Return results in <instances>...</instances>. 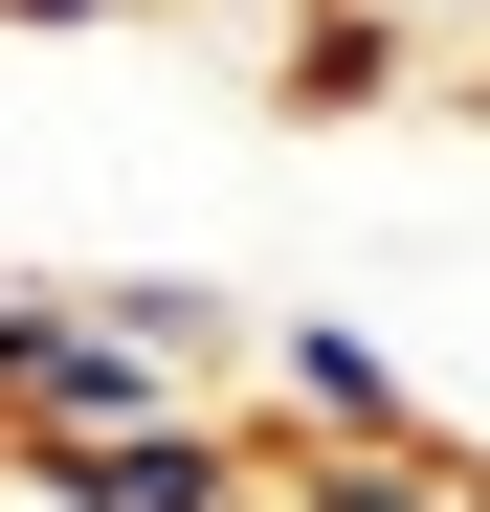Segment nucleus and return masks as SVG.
<instances>
[{"label": "nucleus", "mask_w": 490, "mask_h": 512, "mask_svg": "<svg viewBox=\"0 0 490 512\" xmlns=\"http://www.w3.org/2000/svg\"><path fill=\"white\" fill-rule=\"evenodd\" d=\"M23 468V512H268V423H223V401H156V423H67V446H0Z\"/></svg>", "instance_id": "1"}, {"label": "nucleus", "mask_w": 490, "mask_h": 512, "mask_svg": "<svg viewBox=\"0 0 490 512\" xmlns=\"http://www.w3.org/2000/svg\"><path fill=\"white\" fill-rule=\"evenodd\" d=\"M67 290H90V334H112V357H156V379H179V401H223L245 357H268V334H245L201 268H67Z\"/></svg>", "instance_id": "2"}, {"label": "nucleus", "mask_w": 490, "mask_h": 512, "mask_svg": "<svg viewBox=\"0 0 490 512\" xmlns=\"http://www.w3.org/2000/svg\"><path fill=\"white\" fill-rule=\"evenodd\" d=\"M268 379L312 401V446H446V423H424V379H401L357 312H290V334H268Z\"/></svg>", "instance_id": "3"}, {"label": "nucleus", "mask_w": 490, "mask_h": 512, "mask_svg": "<svg viewBox=\"0 0 490 512\" xmlns=\"http://www.w3.org/2000/svg\"><path fill=\"white\" fill-rule=\"evenodd\" d=\"M268 90H290L312 134H335V112H401V23H357V0H335V23H290V67H268Z\"/></svg>", "instance_id": "4"}, {"label": "nucleus", "mask_w": 490, "mask_h": 512, "mask_svg": "<svg viewBox=\"0 0 490 512\" xmlns=\"http://www.w3.org/2000/svg\"><path fill=\"white\" fill-rule=\"evenodd\" d=\"M268 512H446V446H312L268 468Z\"/></svg>", "instance_id": "5"}, {"label": "nucleus", "mask_w": 490, "mask_h": 512, "mask_svg": "<svg viewBox=\"0 0 490 512\" xmlns=\"http://www.w3.org/2000/svg\"><path fill=\"white\" fill-rule=\"evenodd\" d=\"M0 23H23V45H112L134 0H0Z\"/></svg>", "instance_id": "6"}, {"label": "nucleus", "mask_w": 490, "mask_h": 512, "mask_svg": "<svg viewBox=\"0 0 490 512\" xmlns=\"http://www.w3.org/2000/svg\"><path fill=\"white\" fill-rule=\"evenodd\" d=\"M446 512H490V468H468V446H446Z\"/></svg>", "instance_id": "7"}, {"label": "nucleus", "mask_w": 490, "mask_h": 512, "mask_svg": "<svg viewBox=\"0 0 490 512\" xmlns=\"http://www.w3.org/2000/svg\"><path fill=\"white\" fill-rule=\"evenodd\" d=\"M134 23H156V0H134Z\"/></svg>", "instance_id": "8"}]
</instances>
